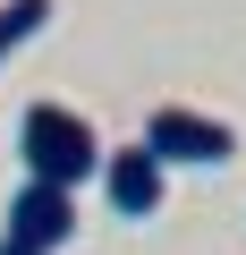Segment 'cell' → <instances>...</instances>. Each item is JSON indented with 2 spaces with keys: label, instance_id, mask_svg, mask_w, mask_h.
<instances>
[{
  "label": "cell",
  "instance_id": "cell-1",
  "mask_svg": "<svg viewBox=\"0 0 246 255\" xmlns=\"http://www.w3.org/2000/svg\"><path fill=\"white\" fill-rule=\"evenodd\" d=\"M17 153H26V179H34V187H60V196H77V187L102 170L93 119L68 111V102H34V111L17 119Z\"/></svg>",
  "mask_w": 246,
  "mask_h": 255
},
{
  "label": "cell",
  "instance_id": "cell-3",
  "mask_svg": "<svg viewBox=\"0 0 246 255\" xmlns=\"http://www.w3.org/2000/svg\"><path fill=\"white\" fill-rule=\"evenodd\" d=\"M68 238H77V196L26 179L9 196V221H0V255H60Z\"/></svg>",
  "mask_w": 246,
  "mask_h": 255
},
{
  "label": "cell",
  "instance_id": "cell-4",
  "mask_svg": "<svg viewBox=\"0 0 246 255\" xmlns=\"http://www.w3.org/2000/svg\"><path fill=\"white\" fill-rule=\"evenodd\" d=\"M162 187H170V170L145 145H102V196H110L119 221H153L162 213Z\"/></svg>",
  "mask_w": 246,
  "mask_h": 255
},
{
  "label": "cell",
  "instance_id": "cell-2",
  "mask_svg": "<svg viewBox=\"0 0 246 255\" xmlns=\"http://www.w3.org/2000/svg\"><path fill=\"white\" fill-rule=\"evenodd\" d=\"M162 170L170 162H204V170H221L229 153H238V128L229 119H212V111H195V102H162L153 119H145V136H136Z\"/></svg>",
  "mask_w": 246,
  "mask_h": 255
},
{
  "label": "cell",
  "instance_id": "cell-5",
  "mask_svg": "<svg viewBox=\"0 0 246 255\" xmlns=\"http://www.w3.org/2000/svg\"><path fill=\"white\" fill-rule=\"evenodd\" d=\"M43 17H51V0H0V60H9L26 34H43Z\"/></svg>",
  "mask_w": 246,
  "mask_h": 255
}]
</instances>
